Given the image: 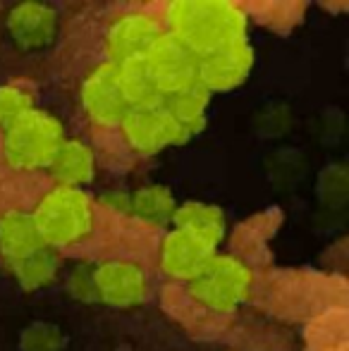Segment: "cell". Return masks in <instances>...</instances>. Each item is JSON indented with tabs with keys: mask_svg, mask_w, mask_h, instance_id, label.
Masks as SVG:
<instances>
[{
	"mask_svg": "<svg viewBox=\"0 0 349 351\" xmlns=\"http://www.w3.org/2000/svg\"><path fill=\"white\" fill-rule=\"evenodd\" d=\"M168 34L196 58L247 43V17L223 0H177L165 10Z\"/></svg>",
	"mask_w": 349,
	"mask_h": 351,
	"instance_id": "cell-1",
	"label": "cell"
},
{
	"mask_svg": "<svg viewBox=\"0 0 349 351\" xmlns=\"http://www.w3.org/2000/svg\"><path fill=\"white\" fill-rule=\"evenodd\" d=\"M38 237L51 249L82 241L93 230V204L82 189L56 186L32 213Z\"/></svg>",
	"mask_w": 349,
	"mask_h": 351,
	"instance_id": "cell-2",
	"label": "cell"
},
{
	"mask_svg": "<svg viewBox=\"0 0 349 351\" xmlns=\"http://www.w3.org/2000/svg\"><path fill=\"white\" fill-rule=\"evenodd\" d=\"M62 141L65 130L60 120H56L51 112L34 108L5 130L3 153L14 170H41L51 165Z\"/></svg>",
	"mask_w": 349,
	"mask_h": 351,
	"instance_id": "cell-3",
	"label": "cell"
},
{
	"mask_svg": "<svg viewBox=\"0 0 349 351\" xmlns=\"http://www.w3.org/2000/svg\"><path fill=\"white\" fill-rule=\"evenodd\" d=\"M252 289V270L234 256L213 254L199 275L189 282V294L215 313L234 311Z\"/></svg>",
	"mask_w": 349,
	"mask_h": 351,
	"instance_id": "cell-4",
	"label": "cell"
},
{
	"mask_svg": "<svg viewBox=\"0 0 349 351\" xmlns=\"http://www.w3.org/2000/svg\"><path fill=\"white\" fill-rule=\"evenodd\" d=\"M146 67L163 98L182 93L199 84V58L175 36L163 32L144 53Z\"/></svg>",
	"mask_w": 349,
	"mask_h": 351,
	"instance_id": "cell-5",
	"label": "cell"
},
{
	"mask_svg": "<svg viewBox=\"0 0 349 351\" xmlns=\"http://www.w3.org/2000/svg\"><path fill=\"white\" fill-rule=\"evenodd\" d=\"M120 130L132 151L141 153V156H156L163 148L186 141V134L180 130V125L168 115L163 106L130 110L125 120L120 122Z\"/></svg>",
	"mask_w": 349,
	"mask_h": 351,
	"instance_id": "cell-6",
	"label": "cell"
},
{
	"mask_svg": "<svg viewBox=\"0 0 349 351\" xmlns=\"http://www.w3.org/2000/svg\"><path fill=\"white\" fill-rule=\"evenodd\" d=\"M82 106H84L86 115L101 127L120 125L125 120L130 106L122 96L117 65L106 60L88 72V77L82 84Z\"/></svg>",
	"mask_w": 349,
	"mask_h": 351,
	"instance_id": "cell-7",
	"label": "cell"
},
{
	"mask_svg": "<svg viewBox=\"0 0 349 351\" xmlns=\"http://www.w3.org/2000/svg\"><path fill=\"white\" fill-rule=\"evenodd\" d=\"M93 280H96L98 301L112 306V308L139 306L149 294L146 273L132 261H106V263L96 265Z\"/></svg>",
	"mask_w": 349,
	"mask_h": 351,
	"instance_id": "cell-8",
	"label": "cell"
},
{
	"mask_svg": "<svg viewBox=\"0 0 349 351\" xmlns=\"http://www.w3.org/2000/svg\"><path fill=\"white\" fill-rule=\"evenodd\" d=\"M8 34L19 51H43L56 41L58 12L46 3H19L8 12Z\"/></svg>",
	"mask_w": 349,
	"mask_h": 351,
	"instance_id": "cell-9",
	"label": "cell"
},
{
	"mask_svg": "<svg viewBox=\"0 0 349 351\" xmlns=\"http://www.w3.org/2000/svg\"><path fill=\"white\" fill-rule=\"evenodd\" d=\"M163 34L151 14L146 12H127L110 24L106 34V53L108 62L120 65L130 58L144 56L149 46Z\"/></svg>",
	"mask_w": 349,
	"mask_h": 351,
	"instance_id": "cell-10",
	"label": "cell"
},
{
	"mask_svg": "<svg viewBox=\"0 0 349 351\" xmlns=\"http://www.w3.org/2000/svg\"><path fill=\"white\" fill-rule=\"evenodd\" d=\"M254 67V51L249 43L225 48L199 58V84L208 93L230 91L249 77Z\"/></svg>",
	"mask_w": 349,
	"mask_h": 351,
	"instance_id": "cell-11",
	"label": "cell"
},
{
	"mask_svg": "<svg viewBox=\"0 0 349 351\" xmlns=\"http://www.w3.org/2000/svg\"><path fill=\"white\" fill-rule=\"evenodd\" d=\"M215 254L213 246L184 230H173L165 234L160 246V268L173 280L191 282L204 270V265Z\"/></svg>",
	"mask_w": 349,
	"mask_h": 351,
	"instance_id": "cell-12",
	"label": "cell"
},
{
	"mask_svg": "<svg viewBox=\"0 0 349 351\" xmlns=\"http://www.w3.org/2000/svg\"><path fill=\"white\" fill-rule=\"evenodd\" d=\"M51 175L58 180V186H70L82 189L93 180L96 172V156L93 151L80 139H65L62 146L51 160Z\"/></svg>",
	"mask_w": 349,
	"mask_h": 351,
	"instance_id": "cell-13",
	"label": "cell"
},
{
	"mask_svg": "<svg viewBox=\"0 0 349 351\" xmlns=\"http://www.w3.org/2000/svg\"><path fill=\"white\" fill-rule=\"evenodd\" d=\"M41 246L46 244L38 237L32 213L10 210L0 217V256L8 263H14V261L34 254Z\"/></svg>",
	"mask_w": 349,
	"mask_h": 351,
	"instance_id": "cell-14",
	"label": "cell"
},
{
	"mask_svg": "<svg viewBox=\"0 0 349 351\" xmlns=\"http://www.w3.org/2000/svg\"><path fill=\"white\" fill-rule=\"evenodd\" d=\"M120 74V88L130 110H144V108H160L163 106V93L158 91L144 56L130 58V60L117 65Z\"/></svg>",
	"mask_w": 349,
	"mask_h": 351,
	"instance_id": "cell-15",
	"label": "cell"
},
{
	"mask_svg": "<svg viewBox=\"0 0 349 351\" xmlns=\"http://www.w3.org/2000/svg\"><path fill=\"white\" fill-rule=\"evenodd\" d=\"M175 230H184L189 234L199 237L208 246H218L225 234V215L218 206L201 204V201H186L177 206L173 215Z\"/></svg>",
	"mask_w": 349,
	"mask_h": 351,
	"instance_id": "cell-16",
	"label": "cell"
},
{
	"mask_svg": "<svg viewBox=\"0 0 349 351\" xmlns=\"http://www.w3.org/2000/svg\"><path fill=\"white\" fill-rule=\"evenodd\" d=\"M8 265L24 291H36L48 287L58 278V273H60V254H58V249H51V246H41L34 254Z\"/></svg>",
	"mask_w": 349,
	"mask_h": 351,
	"instance_id": "cell-17",
	"label": "cell"
},
{
	"mask_svg": "<svg viewBox=\"0 0 349 351\" xmlns=\"http://www.w3.org/2000/svg\"><path fill=\"white\" fill-rule=\"evenodd\" d=\"M210 93L206 91L201 84L186 88L182 93L168 96L163 101V108L168 110V115L180 125V130L186 134V139L194 134H199L206 125V108H208Z\"/></svg>",
	"mask_w": 349,
	"mask_h": 351,
	"instance_id": "cell-18",
	"label": "cell"
},
{
	"mask_svg": "<svg viewBox=\"0 0 349 351\" xmlns=\"http://www.w3.org/2000/svg\"><path fill=\"white\" fill-rule=\"evenodd\" d=\"M177 201L173 191L163 184H146L130 196V213L149 225H168L173 222Z\"/></svg>",
	"mask_w": 349,
	"mask_h": 351,
	"instance_id": "cell-19",
	"label": "cell"
},
{
	"mask_svg": "<svg viewBox=\"0 0 349 351\" xmlns=\"http://www.w3.org/2000/svg\"><path fill=\"white\" fill-rule=\"evenodd\" d=\"M67 337L53 323H32L19 332V351H62Z\"/></svg>",
	"mask_w": 349,
	"mask_h": 351,
	"instance_id": "cell-20",
	"label": "cell"
},
{
	"mask_svg": "<svg viewBox=\"0 0 349 351\" xmlns=\"http://www.w3.org/2000/svg\"><path fill=\"white\" fill-rule=\"evenodd\" d=\"M34 110V96L22 84H3L0 86V127L8 130L12 122Z\"/></svg>",
	"mask_w": 349,
	"mask_h": 351,
	"instance_id": "cell-21",
	"label": "cell"
},
{
	"mask_svg": "<svg viewBox=\"0 0 349 351\" xmlns=\"http://www.w3.org/2000/svg\"><path fill=\"white\" fill-rule=\"evenodd\" d=\"M93 273H96V265L91 263H77L70 270V275H67V291H70V296L75 301H82V304H96L98 301Z\"/></svg>",
	"mask_w": 349,
	"mask_h": 351,
	"instance_id": "cell-22",
	"label": "cell"
},
{
	"mask_svg": "<svg viewBox=\"0 0 349 351\" xmlns=\"http://www.w3.org/2000/svg\"><path fill=\"white\" fill-rule=\"evenodd\" d=\"M106 204H112V210L117 213H130V196L120 194V191H112V194L106 196Z\"/></svg>",
	"mask_w": 349,
	"mask_h": 351,
	"instance_id": "cell-23",
	"label": "cell"
}]
</instances>
